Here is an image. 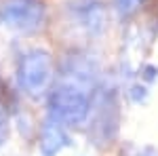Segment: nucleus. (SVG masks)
Wrapping results in <instances>:
<instances>
[{
  "label": "nucleus",
  "instance_id": "obj_1",
  "mask_svg": "<svg viewBox=\"0 0 158 156\" xmlns=\"http://www.w3.org/2000/svg\"><path fill=\"white\" fill-rule=\"evenodd\" d=\"M86 89H89L86 84L70 80V78L57 84L49 99L51 116L61 120L63 124H82L91 110Z\"/></svg>",
  "mask_w": 158,
  "mask_h": 156
},
{
  "label": "nucleus",
  "instance_id": "obj_2",
  "mask_svg": "<svg viewBox=\"0 0 158 156\" xmlns=\"http://www.w3.org/2000/svg\"><path fill=\"white\" fill-rule=\"evenodd\" d=\"M53 80V61L47 51H30L19 63V82L32 97L42 95Z\"/></svg>",
  "mask_w": 158,
  "mask_h": 156
},
{
  "label": "nucleus",
  "instance_id": "obj_3",
  "mask_svg": "<svg viewBox=\"0 0 158 156\" xmlns=\"http://www.w3.org/2000/svg\"><path fill=\"white\" fill-rule=\"evenodd\" d=\"M44 4L42 0H6L2 6V23L19 30L34 32L42 25Z\"/></svg>",
  "mask_w": 158,
  "mask_h": 156
},
{
  "label": "nucleus",
  "instance_id": "obj_4",
  "mask_svg": "<svg viewBox=\"0 0 158 156\" xmlns=\"http://www.w3.org/2000/svg\"><path fill=\"white\" fill-rule=\"evenodd\" d=\"M70 15L74 23L86 30L89 34H99L106 25L103 4L99 0H72Z\"/></svg>",
  "mask_w": 158,
  "mask_h": 156
},
{
  "label": "nucleus",
  "instance_id": "obj_5",
  "mask_svg": "<svg viewBox=\"0 0 158 156\" xmlns=\"http://www.w3.org/2000/svg\"><path fill=\"white\" fill-rule=\"evenodd\" d=\"M42 154L44 156H53L57 154L61 148L68 145V135L63 131V122L57 120L55 116H51L44 127H42Z\"/></svg>",
  "mask_w": 158,
  "mask_h": 156
},
{
  "label": "nucleus",
  "instance_id": "obj_6",
  "mask_svg": "<svg viewBox=\"0 0 158 156\" xmlns=\"http://www.w3.org/2000/svg\"><path fill=\"white\" fill-rule=\"evenodd\" d=\"M143 0H114V6L120 15H131L137 11V6L141 4Z\"/></svg>",
  "mask_w": 158,
  "mask_h": 156
},
{
  "label": "nucleus",
  "instance_id": "obj_7",
  "mask_svg": "<svg viewBox=\"0 0 158 156\" xmlns=\"http://www.w3.org/2000/svg\"><path fill=\"white\" fill-rule=\"evenodd\" d=\"M4 133H6V124H4V118H2V114H0V141L4 139Z\"/></svg>",
  "mask_w": 158,
  "mask_h": 156
}]
</instances>
